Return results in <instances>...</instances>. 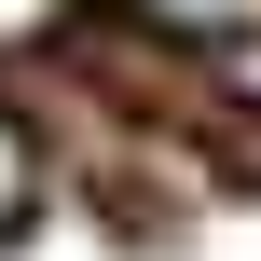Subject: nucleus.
Wrapping results in <instances>:
<instances>
[{
	"label": "nucleus",
	"instance_id": "1",
	"mask_svg": "<svg viewBox=\"0 0 261 261\" xmlns=\"http://www.w3.org/2000/svg\"><path fill=\"white\" fill-rule=\"evenodd\" d=\"M28 206H41V151H28V124L0 110V234H28Z\"/></svg>",
	"mask_w": 261,
	"mask_h": 261
},
{
	"label": "nucleus",
	"instance_id": "2",
	"mask_svg": "<svg viewBox=\"0 0 261 261\" xmlns=\"http://www.w3.org/2000/svg\"><path fill=\"white\" fill-rule=\"evenodd\" d=\"M151 14H179V28H234V14H261V0H151Z\"/></svg>",
	"mask_w": 261,
	"mask_h": 261
}]
</instances>
